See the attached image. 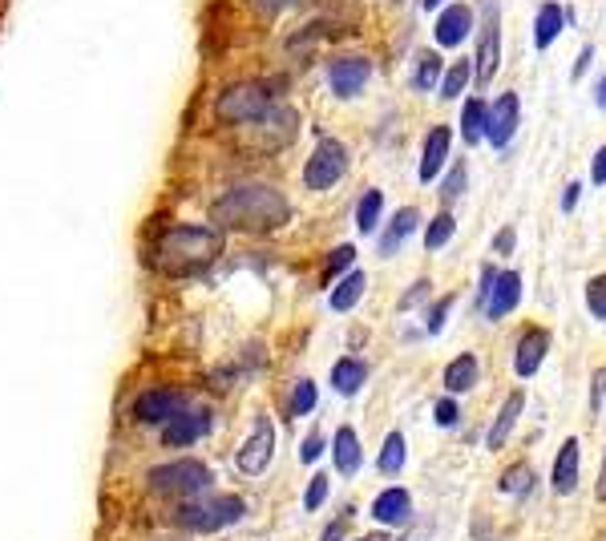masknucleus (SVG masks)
<instances>
[{
  "label": "nucleus",
  "mask_w": 606,
  "mask_h": 541,
  "mask_svg": "<svg viewBox=\"0 0 606 541\" xmlns=\"http://www.w3.org/2000/svg\"><path fill=\"white\" fill-rule=\"evenodd\" d=\"M469 33H473V9L469 5H445V13L437 17V29H433L437 45L457 49V45H465Z\"/></svg>",
  "instance_id": "obj_16"
},
{
  "label": "nucleus",
  "mask_w": 606,
  "mask_h": 541,
  "mask_svg": "<svg viewBox=\"0 0 606 541\" xmlns=\"http://www.w3.org/2000/svg\"><path fill=\"white\" fill-rule=\"evenodd\" d=\"M421 227V210L417 206H404V210H396L392 219H388V227L380 231V243H376V251H380V259H392L404 243L413 239V231Z\"/></svg>",
  "instance_id": "obj_15"
},
{
  "label": "nucleus",
  "mask_w": 606,
  "mask_h": 541,
  "mask_svg": "<svg viewBox=\"0 0 606 541\" xmlns=\"http://www.w3.org/2000/svg\"><path fill=\"white\" fill-rule=\"evenodd\" d=\"M320 453H324V437H320V432H312V437L299 445V461H303V465H316Z\"/></svg>",
  "instance_id": "obj_41"
},
{
  "label": "nucleus",
  "mask_w": 606,
  "mask_h": 541,
  "mask_svg": "<svg viewBox=\"0 0 606 541\" xmlns=\"http://www.w3.org/2000/svg\"><path fill=\"white\" fill-rule=\"evenodd\" d=\"M497 65H501V13H497V0H481V29H477V57H473L477 89H485L497 77Z\"/></svg>",
  "instance_id": "obj_6"
},
{
  "label": "nucleus",
  "mask_w": 606,
  "mask_h": 541,
  "mask_svg": "<svg viewBox=\"0 0 606 541\" xmlns=\"http://www.w3.org/2000/svg\"><path fill=\"white\" fill-rule=\"evenodd\" d=\"M360 541H388V533L380 529V533H368V537H360Z\"/></svg>",
  "instance_id": "obj_52"
},
{
  "label": "nucleus",
  "mask_w": 606,
  "mask_h": 541,
  "mask_svg": "<svg viewBox=\"0 0 606 541\" xmlns=\"http://www.w3.org/2000/svg\"><path fill=\"white\" fill-rule=\"evenodd\" d=\"M376 469H380L384 477H396V473L404 469V437H400V432H388V437H384L380 457H376Z\"/></svg>",
  "instance_id": "obj_31"
},
{
  "label": "nucleus",
  "mask_w": 606,
  "mask_h": 541,
  "mask_svg": "<svg viewBox=\"0 0 606 541\" xmlns=\"http://www.w3.org/2000/svg\"><path fill=\"white\" fill-rule=\"evenodd\" d=\"M457 235V219L449 210H441L437 219L425 227V251H441V247H449V239Z\"/></svg>",
  "instance_id": "obj_32"
},
{
  "label": "nucleus",
  "mask_w": 606,
  "mask_h": 541,
  "mask_svg": "<svg viewBox=\"0 0 606 541\" xmlns=\"http://www.w3.org/2000/svg\"><path fill=\"white\" fill-rule=\"evenodd\" d=\"M344 525H352V509H344V513L324 529V541H344Z\"/></svg>",
  "instance_id": "obj_45"
},
{
  "label": "nucleus",
  "mask_w": 606,
  "mask_h": 541,
  "mask_svg": "<svg viewBox=\"0 0 606 541\" xmlns=\"http://www.w3.org/2000/svg\"><path fill=\"white\" fill-rule=\"evenodd\" d=\"M518 118H522V101H518V93L510 89V93H501L493 105H489V126H485V138L497 146V150H505L510 146V138L518 134Z\"/></svg>",
  "instance_id": "obj_12"
},
{
  "label": "nucleus",
  "mask_w": 606,
  "mask_h": 541,
  "mask_svg": "<svg viewBox=\"0 0 606 541\" xmlns=\"http://www.w3.org/2000/svg\"><path fill=\"white\" fill-rule=\"evenodd\" d=\"M449 311H453V295H445V299H437V303H433V315H429V336H437V332L445 328Z\"/></svg>",
  "instance_id": "obj_39"
},
{
  "label": "nucleus",
  "mask_w": 606,
  "mask_h": 541,
  "mask_svg": "<svg viewBox=\"0 0 606 541\" xmlns=\"http://www.w3.org/2000/svg\"><path fill=\"white\" fill-rule=\"evenodd\" d=\"M332 457H336V469H340L344 477H356V473H360V465H364V449H360V437H356V428H352V424H344V428L336 432V441H332Z\"/></svg>",
  "instance_id": "obj_20"
},
{
  "label": "nucleus",
  "mask_w": 606,
  "mask_h": 541,
  "mask_svg": "<svg viewBox=\"0 0 606 541\" xmlns=\"http://www.w3.org/2000/svg\"><path fill=\"white\" fill-rule=\"evenodd\" d=\"M409 493L404 489H384L376 501H372V517L380 521V525H400L404 517H409Z\"/></svg>",
  "instance_id": "obj_25"
},
{
  "label": "nucleus",
  "mask_w": 606,
  "mask_h": 541,
  "mask_svg": "<svg viewBox=\"0 0 606 541\" xmlns=\"http://www.w3.org/2000/svg\"><path fill=\"white\" fill-rule=\"evenodd\" d=\"M578 461H582V449H578V441L570 437V441H562V449H558V457H554V493H574V485H578Z\"/></svg>",
  "instance_id": "obj_21"
},
{
  "label": "nucleus",
  "mask_w": 606,
  "mask_h": 541,
  "mask_svg": "<svg viewBox=\"0 0 606 541\" xmlns=\"http://www.w3.org/2000/svg\"><path fill=\"white\" fill-rule=\"evenodd\" d=\"M356 267V247L352 243H344V247H336L332 255H328V263H324V283H336V279H344L348 271Z\"/></svg>",
  "instance_id": "obj_33"
},
{
  "label": "nucleus",
  "mask_w": 606,
  "mask_h": 541,
  "mask_svg": "<svg viewBox=\"0 0 606 541\" xmlns=\"http://www.w3.org/2000/svg\"><path fill=\"white\" fill-rule=\"evenodd\" d=\"M368 77H372V61H368L364 53H340V57H332V65H328V85H332V93H336L340 101L360 97L364 85H368Z\"/></svg>",
  "instance_id": "obj_8"
},
{
  "label": "nucleus",
  "mask_w": 606,
  "mask_h": 541,
  "mask_svg": "<svg viewBox=\"0 0 606 541\" xmlns=\"http://www.w3.org/2000/svg\"><path fill=\"white\" fill-rule=\"evenodd\" d=\"M425 9H445V0H425Z\"/></svg>",
  "instance_id": "obj_53"
},
{
  "label": "nucleus",
  "mask_w": 606,
  "mask_h": 541,
  "mask_svg": "<svg viewBox=\"0 0 606 541\" xmlns=\"http://www.w3.org/2000/svg\"><path fill=\"white\" fill-rule=\"evenodd\" d=\"M295 0H255V9L263 13V17H275V13H283V9H291Z\"/></svg>",
  "instance_id": "obj_47"
},
{
  "label": "nucleus",
  "mask_w": 606,
  "mask_h": 541,
  "mask_svg": "<svg viewBox=\"0 0 606 541\" xmlns=\"http://www.w3.org/2000/svg\"><path fill=\"white\" fill-rule=\"evenodd\" d=\"M287 89V81L279 77H263V81H235L231 89L219 93L215 101V114L231 126H251L259 122L263 114H271L279 105V93Z\"/></svg>",
  "instance_id": "obj_3"
},
{
  "label": "nucleus",
  "mask_w": 606,
  "mask_h": 541,
  "mask_svg": "<svg viewBox=\"0 0 606 541\" xmlns=\"http://www.w3.org/2000/svg\"><path fill=\"white\" fill-rule=\"evenodd\" d=\"M344 174H348V150L336 138H324L316 146V154L308 158V166H303V182H308L312 190H332Z\"/></svg>",
  "instance_id": "obj_7"
},
{
  "label": "nucleus",
  "mask_w": 606,
  "mask_h": 541,
  "mask_svg": "<svg viewBox=\"0 0 606 541\" xmlns=\"http://www.w3.org/2000/svg\"><path fill=\"white\" fill-rule=\"evenodd\" d=\"M364 287H368V279H364V271H348L340 283H336V291H332V311H352L356 303H360V295H364Z\"/></svg>",
  "instance_id": "obj_28"
},
{
  "label": "nucleus",
  "mask_w": 606,
  "mask_h": 541,
  "mask_svg": "<svg viewBox=\"0 0 606 541\" xmlns=\"http://www.w3.org/2000/svg\"><path fill=\"white\" fill-rule=\"evenodd\" d=\"M566 9L562 5H554V0H546V5L538 9V17H534V45L538 49H550L558 37H562V29H566Z\"/></svg>",
  "instance_id": "obj_22"
},
{
  "label": "nucleus",
  "mask_w": 606,
  "mask_h": 541,
  "mask_svg": "<svg viewBox=\"0 0 606 541\" xmlns=\"http://www.w3.org/2000/svg\"><path fill=\"white\" fill-rule=\"evenodd\" d=\"M457 416H461V408H457V400H449V396H441V400H437V408H433V420H437L441 428H449V424H457Z\"/></svg>",
  "instance_id": "obj_40"
},
{
  "label": "nucleus",
  "mask_w": 606,
  "mask_h": 541,
  "mask_svg": "<svg viewBox=\"0 0 606 541\" xmlns=\"http://www.w3.org/2000/svg\"><path fill=\"white\" fill-rule=\"evenodd\" d=\"M324 501H328V477H324V473H316V477L308 481V493H303V509H312V513H316Z\"/></svg>",
  "instance_id": "obj_38"
},
{
  "label": "nucleus",
  "mask_w": 606,
  "mask_h": 541,
  "mask_svg": "<svg viewBox=\"0 0 606 541\" xmlns=\"http://www.w3.org/2000/svg\"><path fill=\"white\" fill-rule=\"evenodd\" d=\"M271 457H275V424H271V416H255V428H251V437L243 441L235 465H239L243 477H259V473H267Z\"/></svg>",
  "instance_id": "obj_9"
},
{
  "label": "nucleus",
  "mask_w": 606,
  "mask_h": 541,
  "mask_svg": "<svg viewBox=\"0 0 606 541\" xmlns=\"http://www.w3.org/2000/svg\"><path fill=\"white\" fill-rule=\"evenodd\" d=\"M364 380H368V364H364V360H356V356L336 360V368H332V388H336L340 396H356V392L364 388Z\"/></svg>",
  "instance_id": "obj_24"
},
{
  "label": "nucleus",
  "mask_w": 606,
  "mask_h": 541,
  "mask_svg": "<svg viewBox=\"0 0 606 541\" xmlns=\"http://www.w3.org/2000/svg\"><path fill=\"white\" fill-rule=\"evenodd\" d=\"M465 182H469V166H465V162H453L449 178L441 182V202H445V206H449V202H457V198H461V190H465Z\"/></svg>",
  "instance_id": "obj_36"
},
{
  "label": "nucleus",
  "mask_w": 606,
  "mask_h": 541,
  "mask_svg": "<svg viewBox=\"0 0 606 541\" xmlns=\"http://www.w3.org/2000/svg\"><path fill=\"white\" fill-rule=\"evenodd\" d=\"M602 404H606V368L594 372V384H590V408L602 412Z\"/></svg>",
  "instance_id": "obj_43"
},
{
  "label": "nucleus",
  "mask_w": 606,
  "mask_h": 541,
  "mask_svg": "<svg viewBox=\"0 0 606 541\" xmlns=\"http://www.w3.org/2000/svg\"><path fill=\"white\" fill-rule=\"evenodd\" d=\"M211 432V408H202V404H190L186 412H178L170 424H162V441L170 449H182V445H194L202 441Z\"/></svg>",
  "instance_id": "obj_11"
},
{
  "label": "nucleus",
  "mask_w": 606,
  "mask_h": 541,
  "mask_svg": "<svg viewBox=\"0 0 606 541\" xmlns=\"http://www.w3.org/2000/svg\"><path fill=\"white\" fill-rule=\"evenodd\" d=\"M477 372H481V364H477V356L473 352H461V356H453L449 360V368H445V392H469L473 384H477Z\"/></svg>",
  "instance_id": "obj_23"
},
{
  "label": "nucleus",
  "mask_w": 606,
  "mask_h": 541,
  "mask_svg": "<svg viewBox=\"0 0 606 541\" xmlns=\"http://www.w3.org/2000/svg\"><path fill=\"white\" fill-rule=\"evenodd\" d=\"M590 61H594V49H590V45H586V49H582V57H578V61H574V77H582V73H586V69H590Z\"/></svg>",
  "instance_id": "obj_50"
},
{
  "label": "nucleus",
  "mask_w": 606,
  "mask_h": 541,
  "mask_svg": "<svg viewBox=\"0 0 606 541\" xmlns=\"http://www.w3.org/2000/svg\"><path fill=\"white\" fill-rule=\"evenodd\" d=\"M441 77H445V69H441V57H437L433 49L417 53V65H413V77H409V85H413V89H421V93H429V89H437V85H441Z\"/></svg>",
  "instance_id": "obj_27"
},
{
  "label": "nucleus",
  "mask_w": 606,
  "mask_h": 541,
  "mask_svg": "<svg viewBox=\"0 0 606 541\" xmlns=\"http://www.w3.org/2000/svg\"><path fill=\"white\" fill-rule=\"evenodd\" d=\"M449 146H453L449 126H433V130H429V138H425V154H421V182H425V186H429V182H437V174L445 170V162H449Z\"/></svg>",
  "instance_id": "obj_18"
},
{
  "label": "nucleus",
  "mask_w": 606,
  "mask_h": 541,
  "mask_svg": "<svg viewBox=\"0 0 606 541\" xmlns=\"http://www.w3.org/2000/svg\"><path fill=\"white\" fill-rule=\"evenodd\" d=\"M546 352H550V332H546V328H522L518 348H514V372H518L522 380H530V376L542 368Z\"/></svg>",
  "instance_id": "obj_14"
},
{
  "label": "nucleus",
  "mask_w": 606,
  "mask_h": 541,
  "mask_svg": "<svg viewBox=\"0 0 606 541\" xmlns=\"http://www.w3.org/2000/svg\"><path fill=\"white\" fill-rule=\"evenodd\" d=\"M514 247H518V231H514V227H501L497 239H493V251H497V255H510Z\"/></svg>",
  "instance_id": "obj_44"
},
{
  "label": "nucleus",
  "mask_w": 606,
  "mask_h": 541,
  "mask_svg": "<svg viewBox=\"0 0 606 541\" xmlns=\"http://www.w3.org/2000/svg\"><path fill=\"white\" fill-rule=\"evenodd\" d=\"M211 219L219 231H251L267 235L291 219V202L271 186H231L215 198Z\"/></svg>",
  "instance_id": "obj_1"
},
{
  "label": "nucleus",
  "mask_w": 606,
  "mask_h": 541,
  "mask_svg": "<svg viewBox=\"0 0 606 541\" xmlns=\"http://www.w3.org/2000/svg\"><path fill=\"white\" fill-rule=\"evenodd\" d=\"M316 400H320V388H316V380H295V388H291V416H308L312 408H316Z\"/></svg>",
  "instance_id": "obj_35"
},
{
  "label": "nucleus",
  "mask_w": 606,
  "mask_h": 541,
  "mask_svg": "<svg viewBox=\"0 0 606 541\" xmlns=\"http://www.w3.org/2000/svg\"><path fill=\"white\" fill-rule=\"evenodd\" d=\"M380 210H384V194L380 190H364V198L356 202V227H360V235H372L380 227Z\"/></svg>",
  "instance_id": "obj_30"
},
{
  "label": "nucleus",
  "mask_w": 606,
  "mask_h": 541,
  "mask_svg": "<svg viewBox=\"0 0 606 541\" xmlns=\"http://www.w3.org/2000/svg\"><path fill=\"white\" fill-rule=\"evenodd\" d=\"M522 408H526V392H510V396H505L501 412H497V416H493V424H489V437H485V445H489V449H501L505 441H510V432H514V424H518Z\"/></svg>",
  "instance_id": "obj_19"
},
{
  "label": "nucleus",
  "mask_w": 606,
  "mask_h": 541,
  "mask_svg": "<svg viewBox=\"0 0 606 541\" xmlns=\"http://www.w3.org/2000/svg\"><path fill=\"white\" fill-rule=\"evenodd\" d=\"M586 307L594 319H606V275H594L586 283Z\"/></svg>",
  "instance_id": "obj_37"
},
{
  "label": "nucleus",
  "mask_w": 606,
  "mask_h": 541,
  "mask_svg": "<svg viewBox=\"0 0 606 541\" xmlns=\"http://www.w3.org/2000/svg\"><path fill=\"white\" fill-rule=\"evenodd\" d=\"M243 513H247V505L239 497H198L178 509V525H186L194 533H215V529L235 525Z\"/></svg>",
  "instance_id": "obj_4"
},
{
  "label": "nucleus",
  "mask_w": 606,
  "mask_h": 541,
  "mask_svg": "<svg viewBox=\"0 0 606 541\" xmlns=\"http://www.w3.org/2000/svg\"><path fill=\"white\" fill-rule=\"evenodd\" d=\"M594 497L606 505V453H602V469H598V481H594Z\"/></svg>",
  "instance_id": "obj_49"
},
{
  "label": "nucleus",
  "mask_w": 606,
  "mask_h": 541,
  "mask_svg": "<svg viewBox=\"0 0 606 541\" xmlns=\"http://www.w3.org/2000/svg\"><path fill=\"white\" fill-rule=\"evenodd\" d=\"M485 126H489V105L481 97H469L465 101V110H461V138L469 146H477L485 138Z\"/></svg>",
  "instance_id": "obj_26"
},
{
  "label": "nucleus",
  "mask_w": 606,
  "mask_h": 541,
  "mask_svg": "<svg viewBox=\"0 0 606 541\" xmlns=\"http://www.w3.org/2000/svg\"><path fill=\"white\" fill-rule=\"evenodd\" d=\"M211 481L215 477L202 461H170L150 473V489L162 497H194L202 489H211Z\"/></svg>",
  "instance_id": "obj_5"
},
{
  "label": "nucleus",
  "mask_w": 606,
  "mask_h": 541,
  "mask_svg": "<svg viewBox=\"0 0 606 541\" xmlns=\"http://www.w3.org/2000/svg\"><path fill=\"white\" fill-rule=\"evenodd\" d=\"M578 198H582V186H578V182H570V186L562 190V210H574V206H578Z\"/></svg>",
  "instance_id": "obj_48"
},
{
  "label": "nucleus",
  "mask_w": 606,
  "mask_h": 541,
  "mask_svg": "<svg viewBox=\"0 0 606 541\" xmlns=\"http://www.w3.org/2000/svg\"><path fill=\"white\" fill-rule=\"evenodd\" d=\"M295 130H299V118H295V110H291V105H275L271 114H263L259 122H251V134H255V142H259L263 150H275V146H291Z\"/></svg>",
  "instance_id": "obj_13"
},
{
  "label": "nucleus",
  "mask_w": 606,
  "mask_h": 541,
  "mask_svg": "<svg viewBox=\"0 0 606 541\" xmlns=\"http://www.w3.org/2000/svg\"><path fill=\"white\" fill-rule=\"evenodd\" d=\"M590 182H598V186H606V146L594 154V162H590Z\"/></svg>",
  "instance_id": "obj_46"
},
{
  "label": "nucleus",
  "mask_w": 606,
  "mask_h": 541,
  "mask_svg": "<svg viewBox=\"0 0 606 541\" xmlns=\"http://www.w3.org/2000/svg\"><path fill=\"white\" fill-rule=\"evenodd\" d=\"M194 400L190 396H182L178 388H150V392H142L138 400H134V416L142 420V424H170L178 412H186Z\"/></svg>",
  "instance_id": "obj_10"
},
{
  "label": "nucleus",
  "mask_w": 606,
  "mask_h": 541,
  "mask_svg": "<svg viewBox=\"0 0 606 541\" xmlns=\"http://www.w3.org/2000/svg\"><path fill=\"white\" fill-rule=\"evenodd\" d=\"M518 303H522V275L518 271H497V283H493V295L485 303V315L489 319H505Z\"/></svg>",
  "instance_id": "obj_17"
},
{
  "label": "nucleus",
  "mask_w": 606,
  "mask_h": 541,
  "mask_svg": "<svg viewBox=\"0 0 606 541\" xmlns=\"http://www.w3.org/2000/svg\"><path fill=\"white\" fill-rule=\"evenodd\" d=\"M425 295H429V279H421L417 287H409V291H404L396 307H400V311H413V307H421V299H425Z\"/></svg>",
  "instance_id": "obj_42"
},
{
  "label": "nucleus",
  "mask_w": 606,
  "mask_h": 541,
  "mask_svg": "<svg viewBox=\"0 0 606 541\" xmlns=\"http://www.w3.org/2000/svg\"><path fill=\"white\" fill-rule=\"evenodd\" d=\"M501 493H510V497H526L534 489V469L530 465H514V469H505L501 473Z\"/></svg>",
  "instance_id": "obj_34"
},
{
  "label": "nucleus",
  "mask_w": 606,
  "mask_h": 541,
  "mask_svg": "<svg viewBox=\"0 0 606 541\" xmlns=\"http://www.w3.org/2000/svg\"><path fill=\"white\" fill-rule=\"evenodd\" d=\"M469 81H473V61H453V65L445 69L441 85H437L441 101H457V97L465 93V85H469Z\"/></svg>",
  "instance_id": "obj_29"
},
{
  "label": "nucleus",
  "mask_w": 606,
  "mask_h": 541,
  "mask_svg": "<svg viewBox=\"0 0 606 541\" xmlns=\"http://www.w3.org/2000/svg\"><path fill=\"white\" fill-rule=\"evenodd\" d=\"M594 105H598V110H606V73H602L598 85H594Z\"/></svg>",
  "instance_id": "obj_51"
},
{
  "label": "nucleus",
  "mask_w": 606,
  "mask_h": 541,
  "mask_svg": "<svg viewBox=\"0 0 606 541\" xmlns=\"http://www.w3.org/2000/svg\"><path fill=\"white\" fill-rule=\"evenodd\" d=\"M400 541H404V537H400Z\"/></svg>",
  "instance_id": "obj_54"
},
{
  "label": "nucleus",
  "mask_w": 606,
  "mask_h": 541,
  "mask_svg": "<svg viewBox=\"0 0 606 541\" xmlns=\"http://www.w3.org/2000/svg\"><path fill=\"white\" fill-rule=\"evenodd\" d=\"M223 255V239L207 227H174L158 239L154 247V267L162 275H194V271H207L215 259Z\"/></svg>",
  "instance_id": "obj_2"
}]
</instances>
